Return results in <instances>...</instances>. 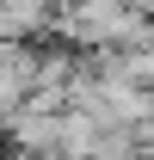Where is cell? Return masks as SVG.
<instances>
[{
	"label": "cell",
	"instance_id": "cell-1",
	"mask_svg": "<svg viewBox=\"0 0 154 160\" xmlns=\"http://www.w3.org/2000/svg\"><path fill=\"white\" fill-rule=\"evenodd\" d=\"M31 92H37V49L0 37V105L13 111V105L31 99Z\"/></svg>",
	"mask_w": 154,
	"mask_h": 160
},
{
	"label": "cell",
	"instance_id": "cell-2",
	"mask_svg": "<svg viewBox=\"0 0 154 160\" xmlns=\"http://www.w3.org/2000/svg\"><path fill=\"white\" fill-rule=\"evenodd\" d=\"M56 0H0V37L6 43H31L37 31H56Z\"/></svg>",
	"mask_w": 154,
	"mask_h": 160
}]
</instances>
